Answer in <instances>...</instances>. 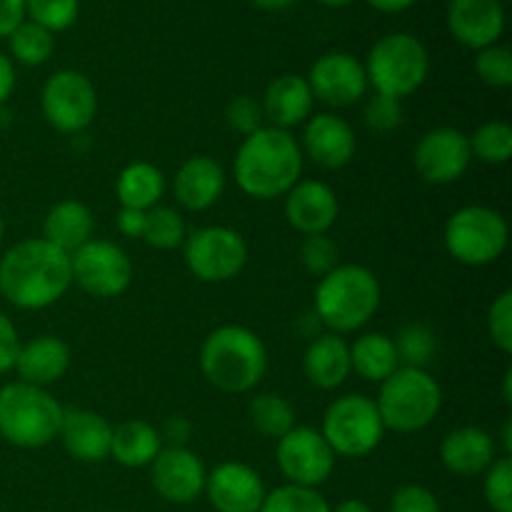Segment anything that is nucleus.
<instances>
[{
  "instance_id": "1",
  "label": "nucleus",
  "mask_w": 512,
  "mask_h": 512,
  "mask_svg": "<svg viewBox=\"0 0 512 512\" xmlns=\"http://www.w3.org/2000/svg\"><path fill=\"white\" fill-rule=\"evenodd\" d=\"M73 285L70 255L45 238H25L0 258V295L18 310H45Z\"/></svg>"
},
{
  "instance_id": "2",
  "label": "nucleus",
  "mask_w": 512,
  "mask_h": 512,
  "mask_svg": "<svg viewBox=\"0 0 512 512\" xmlns=\"http://www.w3.org/2000/svg\"><path fill=\"white\" fill-rule=\"evenodd\" d=\"M303 163L305 155L290 130L263 125L243 138L235 153L233 175L248 198H285V193L303 175Z\"/></svg>"
},
{
  "instance_id": "3",
  "label": "nucleus",
  "mask_w": 512,
  "mask_h": 512,
  "mask_svg": "<svg viewBox=\"0 0 512 512\" xmlns=\"http://www.w3.org/2000/svg\"><path fill=\"white\" fill-rule=\"evenodd\" d=\"M200 373L220 393H250L268 373V348L245 325H220L200 345Z\"/></svg>"
},
{
  "instance_id": "4",
  "label": "nucleus",
  "mask_w": 512,
  "mask_h": 512,
  "mask_svg": "<svg viewBox=\"0 0 512 512\" xmlns=\"http://www.w3.org/2000/svg\"><path fill=\"white\" fill-rule=\"evenodd\" d=\"M383 288L373 270L345 263L318 278L313 315L328 333L348 335L360 330L378 313Z\"/></svg>"
},
{
  "instance_id": "5",
  "label": "nucleus",
  "mask_w": 512,
  "mask_h": 512,
  "mask_svg": "<svg viewBox=\"0 0 512 512\" xmlns=\"http://www.w3.org/2000/svg\"><path fill=\"white\" fill-rule=\"evenodd\" d=\"M65 408L48 388L15 380L0 388V438L20 450L48 448L58 440Z\"/></svg>"
},
{
  "instance_id": "6",
  "label": "nucleus",
  "mask_w": 512,
  "mask_h": 512,
  "mask_svg": "<svg viewBox=\"0 0 512 512\" xmlns=\"http://www.w3.org/2000/svg\"><path fill=\"white\" fill-rule=\"evenodd\" d=\"M378 413L385 430L398 435H413L428 428L443 408V388L425 368L400 365L388 380L380 383Z\"/></svg>"
},
{
  "instance_id": "7",
  "label": "nucleus",
  "mask_w": 512,
  "mask_h": 512,
  "mask_svg": "<svg viewBox=\"0 0 512 512\" xmlns=\"http://www.w3.org/2000/svg\"><path fill=\"white\" fill-rule=\"evenodd\" d=\"M368 85L375 93L403 100L423 88L430 75L428 48L410 33H388L370 48L365 60Z\"/></svg>"
},
{
  "instance_id": "8",
  "label": "nucleus",
  "mask_w": 512,
  "mask_h": 512,
  "mask_svg": "<svg viewBox=\"0 0 512 512\" xmlns=\"http://www.w3.org/2000/svg\"><path fill=\"white\" fill-rule=\"evenodd\" d=\"M443 243L455 263L483 268L495 263L508 250V220L500 210L488 205H465L455 210L445 223Z\"/></svg>"
},
{
  "instance_id": "9",
  "label": "nucleus",
  "mask_w": 512,
  "mask_h": 512,
  "mask_svg": "<svg viewBox=\"0 0 512 512\" xmlns=\"http://www.w3.org/2000/svg\"><path fill=\"white\" fill-rule=\"evenodd\" d=\"M385 425L373 398L360 393H348L335 398L325 408L320 435L335 455L343 458H365L375 453L385 438Z\"/></svg>"
},
{
  "instance_id": "10",
  "label": "nucleus",
  "mask_w": 512,
  "mask_h": 512,
  "mask_svg": "<svg viewBox=\"0 0 512 512\" xmlns=\"http://www.w3.org/2000/svg\"><path fill=\"white\" fill-rule=\"evenodd\" d=\"M183 260L190 273L203 283H228L248 265V243L243 235L225 225H205L188 233Z\"/></svg>"
},
{
  "instance_id": "11",
  "label": "nucleus",
  "mask_w": 512,
  "mask_h": 512,
  "mask_svg": "<svg viewBox=\"0 0 512 512\" xmlns=\"http://www.w3.org/2000/svg\"><path fill=\"white\" fill-rule=\"evenodd\" d=\"M40 110L50 128L63 135H80L98 113V90L80 70H58L40 90Z\"/></svg>"
},
{
  "instance_id": "12",
  "label": "nucleus",
  "mask_w": 512,
  "mask_h": 512,
  "mask_svg": "<svg viewBox=\"0 0 512 512\" xmlns=\"http://www.w3.org/2000/svg\"><path fill=\"white\" fill-rule=\"evenodd\" d=\"M73 283L100 300L120 298L133 283V263L118 243L88 240L70 255Z\"/></svg>"
},
{
  "instance_id": "13",
  "label": "nucleus",
  "mask_w": 512,
  "mask_h": 512,
  "mask_svg": "<svg viewBox=\"0 0 512 512\" xmlns=\"http://www.w3.org/2000/svg\"><path fill=\"white\" fill-rule=\"evenodd\" d=\"M335 458L338 455L330 450L320 430L308 425H295L275 448V460L283 478L300 488H320L328 483L335 470Z\"/></svg>"
},
{
  "instance_id": "14",
  "label": "nucleus",
  "mask_w": 512,
  "mask_h": 512,
  "mask_svg": "<svg viewBox=\"0 0 512 512\" xmlns=\"http://www.w3.org/2000/svg\"><path fill=\"white\" fill-rule=\"evenodd\" d=\"M473 163L468 135L458 128H433L415 143L413 165L430 185H450L463 178Z\"/></svg>"
},
{
  "instance_id": "15",
  "label": "nucleus",
  "mask_w": 512,
  "mask_h": 512,
  "mask_svg": "<svg viewBox=\"0 0 512 512\" xmlns=\"http://www.w3.org/2000/svg\"><path fill=\"white\" fill-rule=\"evenodd\" d=\"M305 80L313 98L330 108H350L360 98H365L370 88L365 65L355 55L340 53V50L320 55Z\"/></svg>"
},
{
  "instance_id": "16",
  "label": "nucleus",
  "mask_w": 512,
  "mask_h": 512,
  "mask_svg": "<svg viewBox=\"0 0 512 512\" xmlns=\"http://www.w3.org/2000/svg\"><path fill=\"white\" fill-rule=\"evenodd\" d=\"M205 478H208V470L203 460L185 445L163 448L158 458L150 463V483L165 503H195L205 493Z\"/></svg>"
},
{
  "instance_id": "17",
  "label": "nucleus",
  "mask_w": 512,
  "mask_h": 512,
  "mask_svg": "<svg viewBox=\"0 0 512 512\" xmlns=\"http://www.w3.org/2000/svg\"><path fill=\"white\" fill-rule=\"evenodd\" d=\"M265 493L268 490L258 470L228 460L210 470L203 495L218 512H258Z\"/></svg>"
},
{
  "instance_id": "18",
  "label": "nucleus",
  "mask_w": 512,
  "mask_h": 512,
  "mask_svg": "<svg viewBox=\"0 0 512 512\" xmlns=\"http://www.w3.org/2000/svg\"><path fill=\"white\" fill-rule=\"evenodd\" d=\"M285 220L300 235H325L340 215V203L335 190L323 180H298L285 193Z\"/></svg>"
},
{
  "instance_id": "19",
  "label": "nucleus",
  "mask_w": 512,
  "mask_h": 512,
  "mask_svg": "<svg viewBox=\"0 0 512 512\" xmlns=\"http://www.w3.org/2000/svg\"><path fill=\"white\" fill-rule=\"evenodd\" d=\"M300 150L320 168L340 170L355 158L358 140L348 120L333 113H318L305 120Z\"/></svg>"
},
{
  "instance_id": "20",
  "label": "nucleus",
  "mask_w": 512,
  "mask_h": 512,
  "mask_svg": "<svg viewBox=\"0 0 512 512\" xmlns=\"http://www.w3.org/2000/svg\"><path fill=\"white\" fill-rule=\"evenodd\" d=\"M448 28L460 45L473 50L498 45L505 30V10L500 0H450Z\"/></svg>"
},
{
  "instance_id": "21",
  "label": "nucleus",
  "mask_w": 512,
  "mask_h": 512,
  "mask_svg": "<svg viewBox=\"0 0 512 512\" xmlns=\"http://www.w3.org/2000/svg\"><path fill=\"white\" fill-rule=\"evenodd\" d=\"M498 460V443L488 430L478 425H463L450 430L440 443V463L458 478L483 475Z\"/></svg>"
},
{
  "instance_id": "22",
  "label": "nucleus",
  "mask_w": 512,
  "mask_h": 512,
  "mask_svg": "<svg viewBox=\"0 0 512 512\" xmlns=\"http://www.w3.org/2000/svg\"><path fill=\"white\" fill-rule=\"evenodd\" d=\"M225 193V170L210 155H193L175 170L173 195L190 213L213 208Z\"/></svg>"
},
{
  "instance_id": "23",
  "label": "nucleus",
  "mask_w": 512,
  "mask_h": 512,
  "mask_svg": "<svg viewBox=\"0 0 512 512\" xmlns=\"http://www.w3.org/2000/svg\"><path fill=\"white\" fill-rule=\"evenodd\" d=\"M58 440L65 453L78 463H103L110 458L113 425L93 410H65Z\"/></svg>"
},
{
  "instance_id": "24",
  "label": "nucleus",
  "mask_w": 512,
  "mask_h": 512,
  "mask_svg": "<svg viewBox=\"0 0 512 512\" xmlns=\"http://www.w3.org/2000/svg\"><path fill=\"white\" fill-rule=\"evenodd\" d=\"M263 115L273 128L290 130L305 125V120L313 115L315 98L310 93V85L303 75L285 73L275 78L265 88V95L260 98Z\"/></svg>"
},
{
  "instance_id": "25",
  "label": "nucleus",
  "mask_w": 512,
  "mask_h": 512,
  "mask_svg": "<svg viewBox=\"0 0 512 512\" xmlns=\"http://www.w3.org/2000/svg\"><path fill=\"white\" fill-rule=\"evenodd\" d=\"M70 345L58 335H38L30 343L20 345L18 360H15V373L20 380L38 388L58 383L70 368Z\"/></svg>"
},
{
  "instance_id": "26",
  "label": "nucleus",
  "mask_w": 512,
  "mask_h": 512,
  "mask_svg": "<svg viewBox=\"0 0 512 512\" xmlns=\"http://www.w3.org/2000/svg\"><path fill=\"white\" fill-rule=\"evenodd\" d=\"M303 373L318 390H335L350 378V343L343 335L320 333L308 343L303 355Z\"/></svg>"
},
{
  "instance_id": "27",
  "label": "nucleus",
  "mask_w": 512,
  "mask_h": 512,
  "mask_svg": "<svg viewBox=\"0 0 512 512\" xmlns=\"http://www.w3.org/2000/svg\"><path fill=\"white\" fill-rule=\"evenodd\" d=\"M95 220L93 213L85 203L80 200H60L53 208L45 213L43 220V235L40 238L48 240L63 253L73 255L75 250L83 248L88 240H93Z\"/></svg>"
},
{
  "instance_id": "28",
  "label": "nucleus",
  "mask_w": 512,
  "mask_h": 512,
  "mask_svg": "<svg viewBox=\"0 0 512 512\" xmlns=\"http://www.w3.org/2000/svg\"><path fill=\"white\" fill-rule=\"evenodd\" d=\"M163 450V435L145 420H125L113 428L110 458L123 468H150Z\"/></svg>"
},
{
  "instance_id": "29",
  "label": "nucleus",
  "mask_w": 512,
  "mask_h": 512,
  "mask_svg": "<svg viewBox=\"0 0 512 512\" xmlns=\"http://www.w3.org/2000/svg\"><path fill=\"white\" fill-rule=\"evenodd\" d=\"M165 195V175L148 160H133L120 170L115 180V198L120 208L153 210Z\"/></svg>"
},
{
  "instance_id": "30",
  "label": "nucleus",
  "mask_w": 512,
  "mask_h": 512,
  "mask_svg": "<svg viewBox=\"0 0 512 512\" xmlns=\"http://www.w3.org/2000/svg\"><path fill=\"white\" fill-rule=\"evenodd\" d=\"M400 368L398 350L390 335L363 333L350 343V370L368 383H383Z\"/></svg>"
},
{
  "instance_id": "31",
  "label": "nucleus",
  "mask_w": 512,
  "mask_h": 512,
  "mask_svg": "<svg viewBox=\"0 0 512 512\" xmlns=\"http://www.w3.org/2000/svg\"><path fill=\"white\" fill-rule=\"evenodd\" d=\"M250 423L263 438L280 440L288 430L295 428V410L283 395L263 393L250 400Z\"/></svg>"
},
{
  "instance_id": "32",
  "label": "nucleus",
  "mask_w": 512,
  "mask_h": 512,
  "mask_svg": "<svg viewBox=\"0 0 512 512\" xmlns=\"http://www.w3.org/2000/svg\"><path fill=\"white\" fill-rule=\"evenodd\" d=\"M470 153L485 165H505L512 158V128L505 120H488L468 135Z\"/></svg>"
},
{
  "instance_id": "33",
  "label": "nucleus",
  "mask_w": 512,
  "mask_h": 512,
  "mask_svg": "<svg viewBox=\"0 0 512 512\" xmlns=\"http://www.w3.org/2000/svg\"><path fill=\"white\" fill-rule=\"evenodd\" d=\"M10 43V55L18 60L20 65H28V68H38V65L48 63V58L53 55L55 40L53 33L40 25L23 20L13 33L8 35Z\"/></svg>"
},
{
  "instance_id": "34",
  "label": "nucleus",
  "mask_w": 512,
  "mask_h": 512,
  "mask_svg": "<svg viewBox=\"0 0 512 512\" xmlns=\"http://www.w3.org/2000/svg\"><path fill=\"white\" fill-rule=\"evenodd\" d=\"M185 238H188V225H185L183 215L165 205H155L148 210V220H145L143 240L155 250H175L183 248Z\"/></svg>"
},
{
  "instance_id": "35",
  "label": "nucleus",
  "mask_w": 512,
  "mask_h": 512,
  "mask_svg": "<svg viewBox=\"0 0 512 512\" xmlns=\"http://www.w3.org/2000/svg\"><path fill=\"white\" fill-rule=\"evenodd\" d=\"M393 343L395 350H398L400 365H405V368H425L435 358V350H438V338L423 323L403 325L393 338Z\"/></svg>"
},
{
  "instance_id": "36",
  "label": "nucleus",
  "mask_w": 512,
  "mask_h": 512,
  "mask_svg": "<svg viewBox=\"0 0 512 512\" xmlns=\"http://www.w3.org/2000/svg\"><path fill=\"white\" fill-rule=\"evenodd\" d=\"M258 512H330V503L318 488H300V485H280L265 493Z\"/></svg>"
},
{
  "instance_id": "37",
  "label": "nucleus",
  "mask_w": 512,
  "mask_h": 512,
  "mask_svg": "<svg viewBox=\"0 0 512 512\" xmlns=\"http://www.w3.org/2000/svg\"><path fill=\"white\" fill-rule=\"evenodd\" d=\"M80 3L78 0H25V15L30 23L50 30V33H63L78 20Z\"/></svg>"
},
{
  "instance_id": "38",
  "label": "nucleus",
  "mask_w": 512,
  "mask_h": 512,
  "mask_svg": "<svg viewBox=\"0 0 512 512\" xmlns=\"http://www.w3.org/2000/svg\"><path fill=\"white\" fill-rule=\"evenodd\" d=\"M485 503L493 512H512V458L500 455L483 473Z\"/></svg>"
},
{
  "instance_id": "39",
  "label": "nucleus",
  "mask_w": 512,
  "mask_h": 512,
  "mask_svg": "<svg viewBox=\"0 0 512 512\" xmlns=\"http://www.w3.org/2000/svg\"><path fill=\"white\" fill-rule=\"evenodd\" d=\"M475 70L480 80L490 88H510L512 85V53L505 45H490V48L478 50L475 58Z\"/></svg>"
},
{
  "instance_id": "40",
  "label": "nucleus",
  "mask_w": 512,
  "mask_h": 512,
  "mask_svg": "<svg viewBox=\"0 0 512 512\" xmlns=\"http://www.w3.org/2000/svg\"><path fill=\"white\" fill-rule=\"evenodd\" d=\"M300 263L315 278H323L330 270L340 265V253L338 245L325 235H308L300 245Z\"/></svg>"
},
{
  "instance_id": "41",
  "label": "nucleus",
  "mask_w": 512,
  "mask_h": 512,
  "mask_svg": "<svg viewBox=\"0 0 512 512\" xmlns=\"http://www.w3.org/2000/svg\"><path fill=\"white\" fill-rule=\"evenodd\" d=\"M365 125L375 133H393L403 123V100L388 98V95L375 93L373 98H368L363 108Z\"/></svg>"
},
{
  "instance_id": "42",
  "label": "nucleus",
  "mask_w": 512,
  "mask_h": 512,
  "mask_svg": "<svg viewBox=\"0 0 512 512\" xmlns=\"http://www.w3.org/2000/svg\"><path fill=\"white\" fill-rule=\"evenodd\" d=\"M488 335L500 353H512V293L503 290L488 308Z\"/></svg>"
},
{
  "instance_id": "43",
  "label": "nucleus",
  "mask_w": 512,
  "mask_h": 512,
  "mask_svg": "<svg viewBox=\"0 0 512 512\" xmlns=\"http://www.w3.org/2000/svg\"><path fill=\"white\" fill-rule=\"evenodd\" d=\"M225 120H228L230 128L235 133L253 135L255 130H260L265 125V115H263V105H260L258 98L253 95H238L228 103L225 108Z\"/></svg>"
},
{
  "instance_id": "44",
  "label": "nucleus",
  "mask_w": 512,
  "mask_h": 512,
  "mask_svg": "<svg viewBox=\"0 0 512 512\" xmlns=\"http://www.w3.org/2000/svg\"><path fill=\"white\" fill-rule=\"evenodd\" d=\"M390 512H440L435 493L425 485H400L390 498Z\"/></svg>"
},
{
  "instance_id": "45",
  "label": "nucleus",
  "mask_w": 512,
  "mask_h": 512,
  "mask_svg": "<svg viewBox=\"0 0 512 512\" xmlns=\"http://www.w3.org/2000/svg\"><path fill=\"white\" fill-rule=\"evenodd\" d=\"M20 338L18 328L13 325V320L0 310V375L10 373L15 368V360H18L20 350Z\"/></svg>"
},
{
  "instance_id": "46",
  "label": "nucleus",
  "mask_w": 512,
  "mask_h": 512,
  "mask_svg": "<svg viewBox=\"0 0 512 512\" xmlns=\"http://www.w3.org/2000/svg\"><path fill=\"white\" fill-rule=\"evenodd\" d=\"M25 20V0H0V38H8Z\"/></svg>"
},
{
  "instance_id": "47",
  "label": "nucleus",
  "mask_w": 512,
  "mask_h": 512,
  "mask_svg": "<svg viewBox=\"0 0 512 512\" xmlns=\"http://www.w3.org/2000/svg\"><path fill=\"white\" fill-rule=\"evenodd\" d=\"M145 220H148V210H133V208L118 210V230L125 235V238L143 240Z\"/></svg>"
},
{
  "instance_id": "48",
  "label": "nucleus",
  "mask_w": 512,
  "mask_h": 512,
  "mask_svg": "<svg viewBox=\"0 0 512 512\" xmlns=\"http://www.w3.org/2000/svg\"><path fill=\"white\" fill-rule=\"evenodd\" d=\"M15 90V68L8 55L0 53V108L10 100Z\"/></svg>"
},
{
  "instance_id": "49",
  "label": "nucleus",
  "mask_w": 512,
  "mask_h": 512,
  "mask_svg": "<svg viewBox=\"0 0 512 512\" xmlns=\"http://www.w3.org/2000/svg\"><path fill=\"white\" fill-rule=\"evenodd\" d=\"M190 423L185 418H170L165 423V438L173 440V445H185V440L190 438Z\"/></svg>"
},
{
  "instance_id": "50",
  "label": "nucleus",
  "mask_w": 512,
  "mask_h": 512,
  "mask_svg": "<svg viewBox=\"0 0 512 512\" xmlns=\"http://www.w3.org/2000/svg\"><path fill=\"white\" fill-rule=\"evenodd\" d=\"M368 3L380 13H403V10L413 8L418 0H368Z\"/></svg>"
},
{
  "instance_id": "51",
  "label": "nucleus",
  "mask_w": 512,
  "mask_h": 512,
  "mask_svg": "<svg viewBox=\"0 0 512 512\" xmlns=\"http://www.w3.org/2000/svg\"><path fill=\"white\" fill-rule=\"evenodd\" d=\"M330 512H373L365 500H358V498H348L343 500V503H338L335 508H330Z\"/></svg>"
},
{
  "instance_id": "52",
  "label": "nucleus",
  "mask_w": 512,
  "mask_h": 512,
  "mask_svg": "<svg viewBox=\"0 0 512 512\" xmlns=\"http://www.w3.org/2000/svg\"><path fill=\"white\" fill-rule=\"evenodd\" d=\"M250 3L260 10H285L293 3H298V0H250Z\"/></svg>"
},
{
  "instance_id": "53",
  "label": "nucleus",
  "mask_w": 512,
  "mask_h": 512,
  "mask_svg": "<svg viewBox=\"0 0 512 512\" xmlns=\"http://www.w3.org/2000/svg\"><path fill=\"white\" fill-rule=\"evenodd\" d=\"M500 443H503V455H512V418L505 420L503 433H500Z\"/></svg>"
},
{
  "instance_id": "54",
  "label": "nucleus",
  "mask_w": 512,
  "mask_h": 512,
  "mask_svg": "<svg viewBox=\"0 0 512 512\" xmlns=\"http://www.w3.org/2000/svg\"><path fill=\"white\" fill-rule=\"evenodd\" d=\"M503 403L508 405H512V370L508 368L505 370V375H503Z\"/></svg>"
},
{
  "instance_id": "55",
  "label": "nucleus",
  "mask_w": 512,
  "mask_h": 512,
  "mask_svg": "<svg viewBox=\"0 0 512 512\" xmlns=\"http://www.w3.org/2000/svg\"><path fill=\"white\" fill-rule=\"evenodd\" d=\"M320 5H328V8H345V5H350L353 0H318Z\"/></svg>"
},
{
  "instance_id": "56",
  "label": "nucleus",
  "mask_w": 512,
  "mask_h": 512,
  "mask_svg": "<svg viewBox=\"0 0 512 512\" xmlns=\"http://www.w3.org/2000/svg\"><path fill=\"white\" fill-rule=\"evenodd\" d=\"M3 235H5V220L3 215H0V243H3Z\"/></svg>"
}]
</instances>
